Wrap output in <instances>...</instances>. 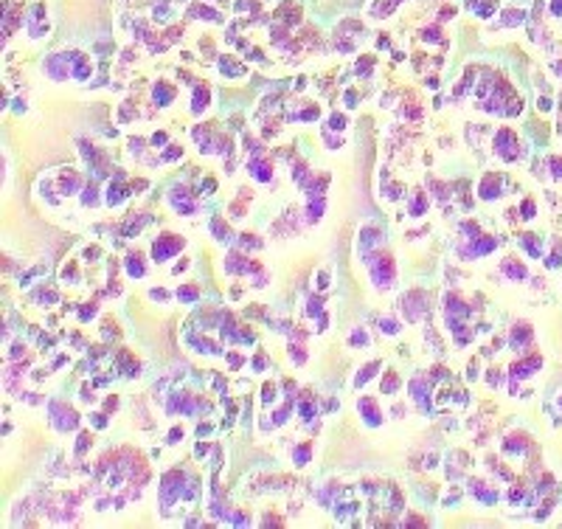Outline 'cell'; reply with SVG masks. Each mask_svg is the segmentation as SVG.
Segmentation results:
<instances>
[{
    "mask_svg": "<svg viewBox=\"0 0 562 529\" xmlns=\"http://www.w3.org/2000/svg\"><path fill=\"white\" fill-rule=\"evenodd\" d=\"M368 270H371V279L377 281V287H388L393 281V262L391 259H368Z\"/></svg>",
    "mask_w": 562,
    "mask_h": 529,
    "instance_id": "6da1fadb",
    "label": "cell"
},
{
    "mask_svg": "<svg viewBox=\"0 0 562 529\" xmlns=\"http://www.w3.org/2000/svg\"><path fill=\"white\" fill-rule=\"evenodd\" d=\"M495 149H497V155L503 158V161H515L517 158V138L512 130H500V133L495 135Z\"/></svg>",
    "mask_w": 562,
    "mask_h": 529,
    "instance_id": "7a4b0ae2",
    "label": "cell"
},
{
    "mask_svg": "<svg viewBox=\"0 0 562 529\" xmlns=\"http://www.w3.org/2000/svg\"><path fill=\"white\" fill-rule=\"evenodd\" d=\"M51 416H54V422L59 431H70V428L79 425V416L73 408H67L65 403H54L51 405Z\"/></svg>",
    "mask_w": 562,
    "mask_h": 529,
    "instance_id": "3957f363",
    "label": "cell"
},
{
    "mask_svg": "<svg viewBox=\"0 0 562 529\" xmlns=\"http://www.w3.org/2000/svg\"><path fill=\"white\" fill-rule=\"evenodd\" d=\"M180 248H183V239H180V236H160V239H155V245H152V259H155V262H163L166 256L177 253Z\"/></svg>",
    "mask_w": 562,
    "mask_h": 529,
    "instance_id": "277c9868",
    "label": "cell"
},
{
    "mask_svg": "<svg viewBox=\"0 0 562 529\" xmlns=\"http://www.w3.org/2000/svg\"><path fill=\"white\" fill-rule=\"evenodd\" d=\"M180 484H183V473L180 470H172L163 476V482H160V498H163V504L169 501H174V495L180 493Z\"/></svg>",
    "mask_w": 562,
    "mask_h": 529,
    "instance_id": "5b68a950",
    "label": "cell"
},
{
    "mask_svg": "<svg viewBox=\"0 0 562 529\" xmlns=\"http://www.w3.org/2000/svg\"><path fill=\"white\" fill-rule=\"evenodd\" d=\"M422 304H425V293H411V296L405 299V313H408V318H411V321H416L419 315L425 313V307H422Z\"/></svg>",
    "mask_w": 562,
    "mask_h": 529,
    "instance_id": "8992f818",
    "label": "cell"
},
{
    "mask_svg": "<svg viewBox=\"0 0 562 529\" xmlns=\"http://www.w3.org/2000/svg\"><path fill=\"white\" fill-rule=\"evenodd\" d=\"M478 191H481L483 200H495V197L500 194V178H495V175H486V178L481 180Z\"/></svg>",
    "mask_w": 562,
    "mask_h": 529,
    "instance_id": "52a82bcc",
    "label": "cell"
},
{
    "mask_svg": "<svg viewBox=\"0 0 562 529\" xmlns=\"http://www.w3.org/2000/svg\"><path fill=\"white\" fill-rule=\"evenodd\" d=\"M447 315H453V318H461V321H467V318H470V307L461 301L458 296H447Z\"/></svg>",
    "mask_w": 562,
    "mask_h": 529,
    "instance_id": "ba28073f",
    "label": "cell"
},
{
    "mask_svg": "<svg viewBox=\"0 0 562 529\" xmlns=\"http://www.w3.org/2000/svg\"><path fill=\"white\" fill-rule=\"evenodd\" d=\"M495 248L492 236H472V248L467 251V256H481V253H489Z\"/></svg>",
    "mask_w": 562,
    "mask_h": 529,
    "instance_id": "9c48e42d",
    "label": "cell"
},
{
    "mask_svg": "<svg viewBox=\"0 0 562 529\" xmlns=\"http://www.w3.org/2000/svg\"><path fill=\"white\" fill-rule=\"evenodd\" d=\"M360 411H363V416H366V422H371V425H380V411H377V405L371 403L368 397H363L360 400Z\"/></svg>",
    "mask_w": 562,
    "mask_h": 529,
    "instance_id": "30bf717a",
    "label": "cell"
},
{
    "mask_svg": "<svg viewBox=\"0 0 562 529\" xmlns=\"http://www.w3.org/2000/svg\"><path fill=\"white\" fill-rule=\"evenodd\" d=\"M250 175L256 180H261V183H267V180L273 178V169H270L267 161H253V163H250Z\"/></svg>",
    "mask_w": 562,
    "mask_h": 529,
    "instance_id": "8fae6325",
    "label": "cell"
},
{
    "mask_svg": "<svg viewBox=\"0 0 562 529\" xmlns=\"http://www.w3.org/2000/svg\"><path fill=\"white\" fill-rule=\"evenodd\" d=\"M411 394H413V400H419L422 405L427 403V383H425V377H413V380H411Z\"/></svg>",
    "mask_w": 562,
    "mask_h": 529,
    "instance_id": "7c38bea8",
    "label": "cell"
},
{
    "mask_svg": "<svg viewBox=\"0 0 562 529\" xmlns=\"http://www.w3.org/2000/svg\"><path fill=\"white\" fill-rule=\"evenodd\" d=\"M500 270H503L506 276H512V279H526V268L517 265L515 259H506L503 265H500Z\"/></svg>",
    "mask_w": 562,
    "mask_h": 529,
    "instance_id": "4fadbf2b",
    "label": "cell"
},
{
    "mask_svg": "<svg viewBox=\"0 0 562 529\" xmlns=\"http://www.w3.org/2000/svg\"><path fill=\"white\" fill-rule=\"evenodd\" d=\"M526 338H531V326L517 324V326H515V332H512V338H509V344H512L515 349H520V344H523Z\"/></svg>",
    "mask_w": 562,
    "mask_h": 529,
    "instance_id": "5bb4252c",
    "label": "cell"
},
{
    "mask_svg": "<svg viewBox=\"0 0 562 529\" xmlns=\"http://www.w3.org/2000/svg\"><path fill=\"white\" fill-rule=\"evenodd\" d=\"M172 99H174V90L169 88V85H163V82H160V85H155V104H160V107H163V104H169Z\"/></svg>",
    "mask_w": 562,
    "mask_h": 529,
    "instance_id": "9a60e30c",
    "label": "cell"
},
{
    "mask_svg": "<svg viewBox=\"0 0 562 529\" xmlns=\"http://www.w3.org/2000/svg\"><path fill=\"white\" fill-rule=\"evenodd\" d=\"M127 270H130V276H135V279H141L146 273V265L141 262V256L138 253H132V256L127 259Z\"/></svg>",
    "mask_w": 562,
    "mask_h": 529,
    "instance_id": "2e32d148",
    "label": "cell"
},
{
    "mask_svg": "<svg viewBox=\"0 0 562 529\" xmlns=\"http://www.w3.org/2000/svg\"><path fill=\"white\" fill-rule=\"evenodd\" d=\"M124 197H127V186H121V180L115 178V183L110 186V197H107V203H110V206H118Z\"/></svg>",
    "mask_w": 562,
    "mask_h": 529,
    "instance_id": "e0dca14e",
    "label": "cell"
},
{
    "mask_svg": "<svg viewBox=\"0 0 562 529\" xmlns=\"http://www.w3.org/2000/svg\"><path fill=\"white\" fill-rule=\"evenodd\" d=\"M205 104H208V88H197V93H194V101H191V110H194V113H202V110H205Z\"/></svg>",
    "mask_w": 562,
    "mask_h": 529,
    "instance_id": "ac0fdd59",
    "label": "cell"
},
{
    "mask_svg": "<svg viewBox=\"0 0 562 529\" xmlns=\"http://www.w3.org/2000/svg\"><path fill=\"white\" fill-rule=\"evenodd\" d=\"M189 17H202V20H219V14H216V9H205V6H194V9H189Z\"/></svg>",
    "mask_w": 562,
    "mask_h": 529,
    "instance_id": "d6986e66",
    "label": "cell"
},
{
    "mask_svg": "<svg viewBox=\"0 0 562 529\" xmlns=\"http://www.w3.org/2000/svg\"><path fill=\"white\" fill-rule=\"evenodd\" d=\"M425 208H427L425 194H422V191H416L413 197H411V214H413V217H419V214H425Z\"/></svg>",
    "mask_w": 562,
    "mask_h": 529,
    "instance_id": "ffe728a7",
    "label": "cell"
},
{
    "mask_svg": "<svg viewBox=\"0 0 562 529\" xmlns=\"http://www.w3.org/2000/svg\"><path fill=\"white\" fill-rule=\"evenodd\" d=\"M219 65H222V70L228 76H239V73H242V65H239V62H231V56H222Z\"/></svg>",
    "mask_w": 562,
    "mask_h": 529,
    "instance_id": "44dd1931",
    "label": "cell"
},
{
    "mask_svg": "<svg viewBox=\"0 0 562 529\" xmlns=\"http://www.w3.org/2000/svg\"><path fill=\"white\" fill-rule=\"evenodd\" d=\"M380 242V231L377 228H363V248H371Z\"/></svg>",
    "mask_w": 562,
    "mask_h": 529,
    "instance_id": "7402d4cb",
    "label": "cell"
},
{
    "mask_svg": "<svg viewBox=\"0 0 562 529\" xmlns=\"http://www.w3.org/2000/svg\"><path fill=\"white\" fill-rule=\"evenodd\" d=\"M380 369V363L374 360V363H368V366H363V371H360V377H357V386H363V383L368 380V377H374V371Z\"/></svg>",
    "mask_w": 562,
    "mask_h": 529,
    "instance_id": "603a6c76",
    "label": "cell"
},
{
    "mask_svg": "<svg viewBox=\"0 0 562 529\" xmlns=\"http://www.w3.org/2000/svg\"><path fill=\"white\" fill-rule=\"evenodd\" d=\"M396 386H399V377H396L393 371H388V377L382 380V391H385V394H391V391H396Z\"/></svg>",
    "mask_w": 562,
    "mask_h": 529,
    "instance_id": "cb8c5ba5",
    "label": "cell"
},
{
    "mask_svg": "<svg viewBox=\"0 0 562 529\" xmlns=\"http://www.w3.org/2000/svg\"><path fill=\"white\" fill-rule=\"evenodd\" d=\"M520 20H523V11H503V17H500L503 25H517Z\"/></svg>",
    "mask_w": 562,
    "mask_h": 529,
    "instance_id": "d4e9b609",
    "label": "cell"
},
{
    "mask_svg": "<svg viewBox=\"0 0 562 529\" xmlns=\"http://www.w3.org/2000/svg\"><path fill=\"white\" fill-rule=\"evenodd\" d=\"M422 40H425V43H438V40H441V28H436V25H433V28H425V31H422Z\"/></svg>",
    "mask_w": 562,
    "mask_h": 529,
    "instance_id": "484cf974",
    "label": "cell"
},
{
    "mask_svg": "<svg viewBox=\"0 0 562 529\" xmlns=\"http://www.w3.org/2000/svg\"><path fill=\"white\" fill-rule=\"evenodd\" d=\"M309 461V445H298L295 448V464H306Z\"/></svg>",
    "mask_w": 562,
    "mask_h": 529,
    "instance_id": "4316f807",
    "label": "cell"
},
{
    "mask_svg": "<svg viewBox=\"0 0 562 529\" xmlns=\"http://www.w3.org/2000/svg\"><path fill=\"white\" fill-rule=\"evenodd\" d=\"M475 11H478L481 17H489V14H492V11H495V0H481V3H478V9H475Z\"/></svg>",
    "mask_w": 562,
    "mask_h": 529,
    "instance_id": "83f0119b",
    "label": "cell"
},
{
    "mask_svg": "<svg viewBox=\"0 0 562 529\" xmlns=\"http://www.w3.org/2000/svg\"><path fill=\"white\" fill-rule=\"evenodd\" d=\"M382 332H388V335H396L399 332V321H391V318H385V321H380Z\"/></svg>",
    "mask_w": 562,
    "mask_h": 529,
    "instance_id": "f1b7e54d",
    "label": "cell"
},
{
    "mask_svg": "<svg viewBox=\"0 0 562 529\" xmlns=\"http://www.w3.org/2000/svg\"><path fill=\"white\" fill-rule=\"evenodd\" d=\"M298 414H301L303 419H312V414H315V405L309 403V400H306V403H301V405H298Z\"/></svg>",
    "mask_w": 562,
    "mask_h": 529,
    "instance_id": "f546056e",
    "label": "cell"
},
{
    "mask_svg": "<svg viewBox=\"0 0 562 529\" xmlns=\"http://www.w3.org/2000/svg\"><path fill=\"white\" fill-rule=\"evenodd\" d=\"M82 203H85V206H93V203H99V197H96V186H87V189H85V197H82Z\"/></svg>",
    "mask_w": 562,
    "mask_h": 529,
    "instance_id": "4dcf8cb0",
    "label": "cell"
},
{
    "mask_svg": "<svg viewBox=\"0 0 562 529\" xmlns=\"http://www.w3.org/2000/svg\"><path fill=\"white\" fill-rule=\"evenodd\" d=\"M180 299H183V301H194V299H197V287H189V284H186V287L180 290Z\"/></svg>",
    "mask_w": 562,
    "mask_h": 529,
    "instance_id": "1f68e13d",
    "label": "cell"
},
{
    "mask_svg": "<svg viewBox=\"0 0 562 529\" xmlns=\"http://www.w3.org/2000/svg\"><path fill=\"white\" fill-rule=\"evenodd\" d=\"M520 211L526 214V220H531V217H534V211H537V208H534V203H531V200H523V203H520Z\"/></svg>",
    "mask_w": 562,
    "mask_h": 529,
    "instance_id": "d6a6232c",
    "label": "cell"
},
{
    "mask_svg": "<svg viewBox=\"0 0 562 529\" xmlns=\"http://www.w3.org/2000/svg\"><path fill=\"white\" fill-rule=\"evenodd\" d=\"M239 245H242V248H259V245H261V242H259L256 236L245 234V236H242V239H239Z\"/></svg>",
    "mask_w": 562,
    "mask_h": 529,
    "instance_id": "836d02e7",
    "label": "cell"
},
{
    "mask_svg": "<svg viewBox=\"0 0 562 529\" xmlns=\"http://www.w3.org/2000/svg\"><path fill=\"white\" fill-rule=\"evenodd\" d=\"M329 124H332V130H337V133H340V130H346V118H343V115H332V118H329Z\"/></svg>",
    "mask_w": 562,
    "mask_h": 529,
    "instance_id": "e575fe53",
    "label": "cell"
},
{
    "mask_svg": "<svg viewBox=\"0 0 562 529\" xmlns=\"http://www.w3.org/2000/svg\"><path fill=\"white\" fill-rule=\"evenodd\" d=\"M87 445H90V437H87V434H82V437L76 439V453H85V450H87Z\"/></svg>",
    "mask_w": 562,
    "mask_h": 529,
    "instance_id": "d590c367",
    "label": "cell"
},
{
    "mask_svg": "<svg viewBox=\"0 0 562 529\" xmlns=\"http://www.w3.org/2000/svg\"><path fill=\"white\" fill-rule=\"evenodd\" d=\"M93 315H96V307H93V304H85V310L79 313V318H82V321H90Z\"/></svg>",
    "mask_w": 562,
    "mask_h": 529,
    "instance_id": "8d00e7d4",
    "label": "cell"
},
{
    "mask_svg": "<svg viewBox=\"0 0 562 529\" xmlns=\"http://www.w3.org/2000/svg\"><path fill=\"white\" fill-rule=\"evenodd\" d=\"M180 158V149L177 146H166V152H163V161H177Z\"/></svg>",
    "mask_w": 562,
    "mask_h": 529,
    "instance_id": "74e56055",
    "label": "cell"
},
{
    "mask_svg": "<svg viewBox=\"0 0 562 529\" xmlns=\"http://www.w3.org/2000/svg\"><path fill=\"white\" fill-rule=\"evenodd\" d=\"M22 352H25V346H22V344H14V346H9V355H11L14 360L22 358Z\"/></svg>",
    "mask_w": 562,
    "mask_h": 529,
    "instance_id": "f35d334b",
    "label": "cell"
},
{
    "mask_svg": "<svg viewBox=\"0 0 562 529\" xmlns=\"http://www.w3.org/2000/svg\"><path fill=\"white\" fill-rule=\"evenodd\" d=\"M90 419H93V428H104V425H107V419H104V414H93V416H90Z\"/></svg>",
    "mask_w": 562,
    "mask_h": 529,
    "instance_id": "ab89813d",
    "label": "cell"
},
{
    "mask_svg": "<svg viewBox=\"0 0 562 529\" xmlns=\"http://www.w3.org/2000/svg\"><path fill=\"white\" fill-rule=\"evenodd\" d=\"M264 366H267V360H264V355H256V358H253V369H264Z\"/></svg>",
    "mask_w": 562,
    "mask_h": 529,
    "instance_id": "60d3db41",
    "label": "cell"
},
{
    "mask_svg": "<svg viewBox=\"0 0 562 529\" xmlns=\"http://www.w3.org/2000/svg\"><path fill=\"white\" fill-rule=\"evenodd\" d=\"M351 344H366V332H354V335H351Z\"/></svg>",
    "mask_w": 562,
    "mask_h": 529,
    "instance_id": "b9f144b4",
    "label": "cell"
},
{
    "mask_svg": "<svg viewBox=\"0 0 562 529\" xmlns=\"http://www.w3.org/2000/svg\"><path fill=\"white\" fill-rule=\"evenodd\" d=\"M169 293L166 290H152V299H166Z\"/></svg>",
    "mask_w": 562,
    "mask_h": 529,
    "instance_id": "7bdbcfd3",
    "label": "cell"
}]
</instances>
